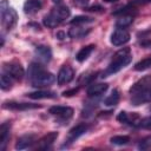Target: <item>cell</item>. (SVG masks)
I'll return each instance as SVG.
<instances>
[{
    "label": "cell",
    "mask_w": 151,
    "mask_h": 151,
    "mask_svg": "<svg viewBox=\"0 0 151 151\" xmlns=\"http://www.w3.org/2000/svg\"><path fill=\"white\" fill-rule=\"evenodd\" d=\"M118 101H119V92H118V90H113L111 92V94L104 100V104L106 106H114L118 104Z\"/></svg>",
    "instance_id": "cell-23"
},
{
    "label": "cell",
    "mask_w": 151,
    "mask_h": 151,
    "mask_svg": "<svg viewBox=\"0 0 151 151\" xmlns=\"http://www.w3.org/2000/svg\"><path fill=\"white\" fill-rule=\"evenodd\" d=\"M73 78H74L73 68L68 65H64L57 76V81L59 85H65V84H68Z\"/></svg>",
    "instance_id": "cell-6"
},
{
    "label": "cell",
    "mask_w": 151,
    "mask_h": 151,
    "mask_svg": "<svg viewBox=\"0 0 151 151\" xmlns=\"http://www.w3.org/2000/svg\"><path fill=\"white\" fill-rule=\"evenodd\" d=\"M150 111H151V107H150Z\"/></svg>",
    "instance_id": "cell-39"
},
{
    "label": "cell",
    "mask_w": 151,
    "mask_h": 151,
    "mask_svg": "<svg viewBox=\"0 0 151 151\" xmlns=\"http://www.w3.org/2000/svg\"><path fill=\"white\" fill-rule=\"evenodd\" d=\"M52 13L60 20V21H64L65 19H67L71 14L70 12V8L67 6H63V5H58L55 8L52 9Z\"/></svg>",
    "instance_id": "cell-17"
},
{
    "label": "cell",
    "mask_w": 151,
    "mask_h": 151,
    "mask_svg": "<svg viewBox=\"0 0 151 151\" xmlns=\"http://www.w3.org/2000/svg\"><path fill=\"white\" fill-rule=\"evenodd\" d=\"M35 142V136L29 133V134H25V136H21L17 143H15V149L17 150H24V149H27L32 144H34Z\"/></svg>",
    "instance_id": "cell-11"
},
{
    "label": "cell",
    "mask_w": 151,
    "mask_h": 151,
    "mask_svg": "<svg viewBox=\"0 0 151 151\" xmlns=\"http://www.w3.org/2000/svg\"><path fill=\"white\" fill-rule=\"evenodd\" d=\"M35 54H37L38 59L44 63L50 61L52 58V52H51L50 47H47V46H38L35 48Z\"/></svg>",
    "instance_id": "cell-15"
},
{
    "label": "cell",
    "mask_w": 151,
    "mask_h": 151,
    "mask_svg": "<svg viewBox=\"0 0 151 151\" xmlns=\"http://www.w3.org/2000/svg\"><path fill=\"white\" fill-rule=\"evenodd\" d=\"M132 21H133V17L131 14H125V15H122L117 20L116 25H117L118 28H124V27H127L129 25H131Z\"/></svg>",
    "instance_id": "cell-22"
},
{
    "label": "cell",
    "mask_w": 151,
    "mask_h": 151,
    "mask_svg": "<svg viewBox=\"0 0 151 151\" xmlns=\"http://www.w3.org/2000/svg\"><path fill=\"white\" fill-rule=\"evenodd\" d=\"M9 123H4L0 127V150H5V145L9 137Z\"/></svg>",
    "instance_id": "cell-18"
},
{
    "label": "cell",
    "mask_w": 151,
    "mask_h": 151,
    "mask_svg": "<svg viewBox=\"0 0 151 151\" xmlns=\"http://www.w3.org/2000/svg\"><path fill=\"white\" fill-rule=\"evenodd\" d=\"M130 40V33L124 28H117L111 35V42L114 46H122Z\"/></svg>",
    "instance_id": "cell-5"
},
{
    "label": "cell",
    "mask_w": 151,
    "mask_h": 151,
    "mask_svg": "<svg viewBox=\"0 0 151 151\" xmlns=\"http://www.w3.org/2000/svg\"><path fill=\"white\" fill-rule=\"evenodd\" d=\"M88 32H90V29L85 31L83 27H80V26H76V27H72V28L70 29L68 34H70L71 38H74V39H76V38H81V37L86 35Z\"/></svg>",
    "instance_id": "cell-24"
},
{
    "label": "cell",
    "mask_w": 151,
    "mask_h": 151,
    "mask_svg": "<svg viewBox=\"0 0 151 151\" xmlns=\"http://www.w3.org/2000/svg\"><path fill=\"white\" fill-rule=\"evenodd\" d=\"M110 142L114 145H126L130 142V138L127 136H114L110 139Z\"/></svg>",
    "instance_id": "cell-28"
},
{
    "label": "cell",
    "mask_w": 151,
    "mask_h": 151,
    "mask_svg": "<svg viewBox=\"0 0 151 151\" xmlns=\"http://www.w3.org/2000/svg\"><path fill=\"white\" fill-rule=\"evenodd\" d=\"M103 1H105V2H117L118 0H103Z\"/></svg>",
    "instance_id": "cell-37"
},
{
    "label": "cell",
    "mask_w": 151,
    "mask_h": 151,
    "mask_svg": "<svg viewBox=\"0 0 151 151\" xmlns=\"http://www.w3.org/2000/svg\"><path fill=\"white\" fill-rule=\"evenodd\" d=\"M94 48H96V46H94V45H87V46L83 47V48L77 53L76 59H77L79 63L85 61V60L91 55V53L94 51Z\"/></svg>",
    "instance_id": "cell-19"
},
{
    "label": "cell",
    "mask_w": 151,
    "mask_h": 151,
    "mask_svg": "<svg viewBox=\"0 0 151 151\" xmlns=\"http://www.w3.org/2000/svg\"><path fill=\"white\" fill-rule=\"evenodd\" d=\"M91 22H93V19L90 18V17H86V15H78V17H76L71 20V25H76V26L91 24Z\"/></svg>",
    "instance_id": "cell-25"
},
{
    "label": "cell",
    "mask_w": 151,
    "mask_h": 151,
    "mask_svg": "<svg viewBox=\"0 0 151 151\" xmlns=\"http://www.w3.org/2000/svg\"><path fill=\"white\" fill-rule=\"evenodd\" d=\"M78 92V88H72V90H68V91H64L63 92V96L64 97H70V96H73Z\"/></svg>",
    "instance_id": "cell-33"
},
{
    "label": "cell",
    "mask_w": 151,
    "mask_h": 151,
    "mask_svg": "<svg viewBox=\"0 0 151 151\" xmlns=\"http://www.w3.org/2000/svg\"><path fill=\"white\" fill-rule=\"evenodd\" d=\"M147 1H149V2H151V0H147Z\"/></svg>",
    "instance_id": "cell-38"
},
{
    "label": "cell",
    "mask_w": 151,
    "mask_h": 151,
    "mask_svg": "<svg viewBox=\"0 0 151 151\" xmlns=\"http://www.w3.org/2000/svg\"><path fill=\"white\" fill-rule=\"evenodd\" d=\"M86 11H91V12H94V11H98V12H101L103 8L100 6H92V7H88L86 8Z\"/></svg>",
    "instance_id": "cell-34"
},
{
    "label": "cell",
    "mask_w": 151,
    "mask_h": 151,
    "mask_svg": "<svg viewBox=\"0 0 151 151\" xmlns=\"http://www.w3.org/2000/svg\"><path fill=\"white\" fill-rule=\"evenodd\" d=\"M109 88V85L106 83H98V84H92L87 88V94L90 97H98L103 94L106 90Z\"/></svg>",
    "instance_id": "cell-12"
},
{
    "label": "cell",
    "mask_w": 151,
    "mask_h": 151,
    "mask_svg": "<svg viewBox=\"0 0 151 151\" xmlns=\"http://www.w3.org/2000/svg\"><path fill=\"white\" fill-rule=\"evenodd\" d=\"M138 147H139L140 150H147V149H150V147H151V136L144 138L143 140H140Z\"/></svg>",
    "instance_id": "cell-30"
},
{
    "label": "cell",
    "mask_w": 151,
    "mask_h": 151,
    "mask_svg": "<svg viewBox=\"0 0 151 151\" xmlns=\"http://www.w3.org/2000/svg\"><path fill=\"white\" fill-rule=\"evenodd\" d=\"M149 85H151V77H144L143 79L138 80L134 85H132V87L130 88V93H132V94L138 93V92L150 87Z\"/></svg>",
    "instance_id": "cell-13"
},
{
    "label": "cell",
    "mask_w": 151,
    "mask_h": 151,
    "mask_svg": "<svg viewBox=\"0 0 151 151\" xmlns=\"http://www.w3.org/2000/svg\"><path fill=\"white\" fill-rule=\"evenodd\" d=\"M42 22H44V25H45L46 27H48V28H54V27H57L61 21L51 12L50 14H47V15L44 17Z\"/></svg>",
    "instance_id": "cell-21"
},
{
    "label": "cell",
    "mask_w": 151,
    "mask_h": 151,
    "mask_svg": "<svg viewBox=\"0 0 151 151\" xmlns=\"http://www.w3.org/2000/svg\"><path fill=\"white\" fill-rule=\"evenodd\" d=\"M31 81L34 87H44V86L52 85L55 81V77L53 73L47 72L41 67L33 76H31Z\"/></svg>",
    "instance_id": "cell-3"
},
{
    "label": "cell",
    "mask_w": 151,
    "mask_h": 151,
    "mask_svg": "<svg viewBox=\"0 0 151 151\" xmlns=\"http://www.w3.org/2000/svg\"><path fill=\"white\" fill-rule=\"evenodd\" d=\"M57 138H58V132H50V133L45 134V136L38 142L37 149H39V150H46V149H48V147L55 142Z\"/></svg>",
    "instance_id": "cell-9"
},
{
    "label": "cell",
    "mask_w": 151,
    "mask_h": 151,
    "mask_svg": "<svg viewBox=\"0 0 151 151\" xmlns=\"http://www.w3.org/2000/svg\"><path fill=\"white\" fill-rule=\"evenodd\" d=\"M54 4H57V5H60L61 4V0H52Z\"/></svg>",
    "instance_id": "cell-36"
},
{
    "label": "cell",
    "mask_w": 151,
    "mask_h": 151,
    "mask_svg": "<svg viewBox=\"0 0 151 151\" xmlns=\"http://www.w3.org/2000/svg\"><path fill=\"white\" fill-rule=\"evenodd\" d=\"M48 112L53 116H57L61 119H70L73 116V109L68 106H52Z\"/></svg>",
    "instance_id": "cell-7"
},
{
    "label": "cell",
    "mask_w": 151,
    "mask_h": 151,
    "mask_svg": "<svg viewBox=\"0 0 151 151\" xmlns=\"http://www.w3.org/2000/svg\"><path fill=\"white\" fill-rule=\"evenodd\" d=\"M87 125L86 124H78L76 125L74 127H72L68 132V136H67V142H73L76 139H78L80 136H83L86 131H87Z\"/></svg>",
    "instance_id": "cell-10"
},
{
    "label": "cell",
    "mask_w": 151,
    "mask_h": 151,
    "mask_svg": "<svg viewBox=\"0 0 151 151\" xmlns=\"http://www.w3.org/2000/svg\"><path fill=\"white\" fill-rule=\"evenodd\" d=\"M0 87L4 91H7V90H9L12 87V80H11L9 76H7V74H2L1 76V78H0Z\"/></svg>",
    "instance_id": "cell-27"
},
{
    "label": "cell",
    "mask_w": 151,
    "mask_h": 151,
    "mask_svg": "<svg viewBox=\"0 0 151 151\" xmlns=\"http://www.w3.org/2000/svg\"><path fill=\"white\" fill-rule=\"evenodd\" d=\"M117 119L120 122V123H130V118L127 116V113L125 111H122L118 116H117Z\"/></svg>",
    "instance_id": "cell-31"
},
{
    "label": "cell",
    "mask_w": 151,
    "mask_h": 151,
    "mask_svg": "<svg viewBox=\"0 0 151 151\" xmlns=\"http://www.w3.org/2000/svg\"><path fill=\"white\" fill-rule=\"evenodd\" d=\"M42 4L40 0H26L24 4V12L26 14H34L41 8Z\"/></svg>",
    "instance_id": "cell-14"
},
{
    "label": "cell",
    "mask_w": 151,
    "mask_h": 151,
    "mask_svg": "<svg viewBox=\"0 0 151 151\" xmlns=\"http://www.w3.org/2000/svg\"><path fill=\"white\" fill-rule=\"evenodd\" d=\"M150 67H151V58H145V59L138 61L134 65V70L136 71H145V70H147Z\"/></svg>",
    "instance_id": "cell-26"
},
{
    "label": "cell",
    "mask_w": 151,
    "mask_h": 151,
    "mask_svg": "<svg viewBox=\"0 0 151 151\" xmlns=\"http://www.w3.org/2000/svg\"><path fill=\"white\" fill-rule=\"evenodd\" d=\"M131 101L133 105H140L144 103H150L151 101V87H147V88H145L138 93H134Z\"/></svg>",
    "instance_id": "cell-8"
},
{
    "label": "cell",
    "mask_w": 151,
    "mask_h": 151,
    "mask_svg": "<svg viewBox=\"0 0 151 151\" xmlns=\"http://www.w3.org/2000/svg\"><path fill=\"white\" fill-rule=\"evenodd\" d=\"M131 60H132V55H131V51L129 47H124V48L119 50L118 52H116L111 63L109 64V67H107L104 77H106L107 74L117 73L118 71L124 68L126 65H129L131 63Z\"/></svg>",
    "instance_id": "cell-1"
},
{
    "label": "cell",
    "mask_w": 151,
    "mask_h": 151,
    "mask_svg": "<svg viewBox=\"0 0 151 151\" xmlns=\"http://www.w3.org/2000/svg\"><path fill=\"white\" fill-rule=\"evenodd\" d=\"M0 14H1V26L6 31H9L13 28V26L17 22L18 15L13 7L9 6L7 0H2L0 4Z\"/></svg>",
    "instance_id": "cell-2"
},
{
    "label": "cell",
    "mask_w": 151,
    "mask_h": 151,
    "mask_svg": "<svg viewBox=\"0 0 151 151\" xmlns=\"http://www.w3.org/2000/svg\"><path fill=\"white\" fill-rule=\"evenodd\" d=\"M27 97H29L31 99H50V98H55V93L53 91H37V92H32L28 93Z\"/></svg>",
    "instance_id": "cell-20"
},
{
    "label": "cell",
    "mask_w": 151,
    "mask_h": 151,
    "mask_svg": "<svg viewBox=\"0 0 151 151\" xmlns=\"http://www.w3.org/2000/svg\"><path fill=\"white\" fill-rule=\"evenodd\" d=\"M57 38L60 39V40L64 39V38H65V33H64V32H58V33H57Z\"/></svg>",
    "instance_id": "cell-35"
},
{
    "label": "cell",
    "mask_w": 151,
    "mask_h": 151,
    "mask_svg": "<svg viewBox=\"0 0 151 151\" xmlns=\"http://www.w3.org/2000/svg\"><path fill=\"white\" fill-rule=\"evenodd\" d=\"M4 70H5V72L9 77H12V78H14L17 80H21L24 78V76H25L24 67L19 63H7V64H4Z\"/></svg>",
    "instance_id": "cell-4"
},
{
    "label": "cell",
    "mask_w": 151,
    "mask_h": 151,
    "mask_svg": "<svg viewBox=\"0 0 151 151\" xmlns=\"http://www.w3.org/2000/svg\"><path fill=\"white\" fill-rule=\"evenodd\" d=\"M72 2H73L76 6L85 7V6H87V4L90 2V0H72Z\"/></svg>",
    "instance_id": "cell-32"
},
{
    "label": "cell",
    "mask_w": 151,
    "mask_h": 151,
    "mask_svg": "<svg viewBox=\"0 0 151 151\" xmlns=\"http://www.w3.org/2000/svg\"><path fill=\"white\" fill-rule=\"evenodd\" d=\"M136 126L140 127V129H151V117H146V118H143L140 119Z\"/></svg>",
    "instance_id": "cell-29"
},
{
    "label": "cell",
    "mask_w": 151,
    "mask_h": 151,
    "mask_svg": "<svg viewBox=\"0 0 151 151\" xmlns=\"http://www.w3.org/2000/svg\"><path fill=\"white\" fill-rule=\"evenodd\" d=\"M5 109H11V110H28V109H37L40 107L39 105H33V104H27V103H15V101H7L4 104Z\"/></svg>",
    "instance_id": "cell-16"
}]
</instances>
